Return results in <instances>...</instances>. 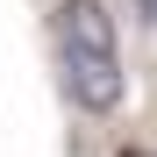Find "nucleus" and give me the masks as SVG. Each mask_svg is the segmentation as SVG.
Wrapping results in <instances>:
<instances>
[{
  "label": "nucleus",
  "mask_w": 157,
  "mask_h": 157,
  "mask_svg": "<svg viewBox=\"0 0 157 157\" xmlns=\"http://www.w3.org/2000/svg\"><path fill=\"white\" fill-rule=\"evenodd\" d=\"M57 78L78 114H114L128 93L107 0H57Z\"/></svg>",
  "instance_id": "obj_1"
},
{
  "label": "nucleus",
  "mask_w": 157,
  "mask_h": 157,
  "mask_svg": "<svg viewBox=\"0 0 157 157\" xmlns=\"http://www.w3.org/2000/svg\"><path fill=\"white\" fill-rule=\"evenodd\" d=\"M136 7H143V29H157V0H136Z\"/></svg>",
  "instance_id": "obj_2"
},
{
  "label": "nucleus",
  "mask_w": 157,
  "mask_h": 157,
  "mask_svg": "<svg viewBox=\"0 0 157 157\" xmlns=\"http://www.w3.org/2000/svg\"><path fill=\"white\" fill-rule=\"evenodd\" d=\"M121 157H150V150H128V143H121Z\"/></svg>",
  "instance_id": "obj_3"
}]
</instances>
